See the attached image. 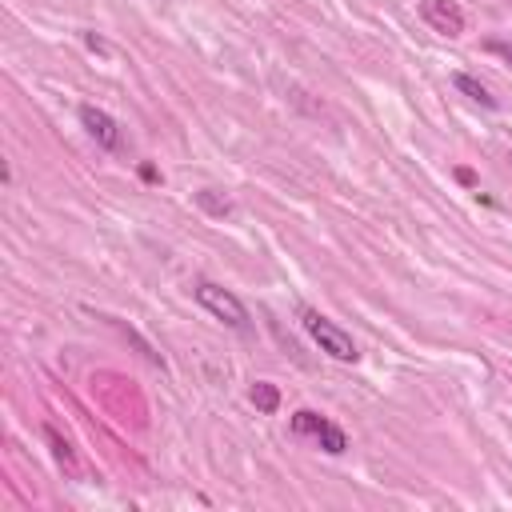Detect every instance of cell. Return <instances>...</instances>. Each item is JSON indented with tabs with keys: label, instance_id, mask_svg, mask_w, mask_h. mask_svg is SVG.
<instances>
[{
	"label": "cell",
	"instance_id": "6da1fadb",
	"mask_svg": "<svg viewBox=\"0 0 512 512\" xmlns=\"http://www.w3.org/2000/svg\"><path fill=\"white\" fill-rule=\"evenodd\" d=\"M300 320H304V332L320 344V352H328L332 360H340V364H356L360 360V352H356V344H352V336L340 328V324H332L328 316H320L316 308H304L300 312Z\"/></svg>",
	"mask_w": 512,
	"mask_h": 512
},
{
	"label": "cell",
	"instance_id": "7a4b0ae2",
	"mask_svg": "<svg viewBox=\"0 0 512 512\" xmlns=\"http://www.w3.org/2000/svg\"><path fill=\"white\" fill-rule=\"evenodd\" d=\"M292 432L300 436V440H312V444H320L328 456H340L344 448H348V436H344V428L340 424H332L328 416H320V412H312V408H300V412H292Z\"/></svg>",
	"mask_w": 512,
	"mask_h": 512
},
{
	"label": "cell",
	"instance_id": "3957f363",
	"mask_svg": "<svg viewBox=\"0 0 512 512\" xmlns=\"http://www.w3.org/2000/svg\"><path fill=\"white\" fill-rule=\"evenodd\" d=\"M196 300H200V308H208L216 320H224L228 328H248V308L240 304V296H232L228 288H220V284H212V280H200L196 288Z\"/></svg>",
	"mask_w": 512,
	"mask_h": 512
},
{
	"label": "cell",
	"instance_id": "277c9868",
	"mask_svg": "<svg viewBox=\"0 0 512 512\" xmlns=\"http://www.w3.org/2000/svg\"><path fill=\"white\" fill-rule=\"evenodd\" d=\"M420 20L432 28V32H440V36H448V40H456V36H464V8L456 4V0H424L420 4Z\"/></svg>",
	"mask_w": 512,
	"mask_h": 512
},
{
	"label": "cell",
	"instance_id": "5b68a950",
	"mask_svg": "<svg viewBox=\"0 0 512 512\" xmlns=\"http://www.w3.org/2000/svg\"><path fill=\"white\" fill-rule=\"evenodd\" d=\"M80 124H84V132H88L100 148H108V152L120 148V124H116L104 108H96V104H80Z\"/></svg>",
	"mask_w": 512,
	"mask_h": 512
},
{
	"label": "cell",
	"instance_id": "8992f818",
	"mask_svg": "<svg viewBox=\"0 0 512 512\" xmlns=\"http://www.w3.org/2000/svg\"><path fill=\"white\" fill-rule=\"evenodd\" d=\"M452 84H456V88H460L468 100H476L480 108H496V96H492V92H488V88H484L476 76H468V72H456V76H452Z\"/></svg>",
	"mask_w": 512,
	"mask_h": 512
},
{
	"label": "cell",
	"instance_id": "52a82bcc",
	"mask_svg": "<svg viewBox=\"0 0 512 512\" xmlns=\"http://www.w3.org/2000/svg\"><path fill=\"white\" fill-rule=\"evenodd\" d=\"M248 396H252V404H256L260 412H276V408H280V392H276V384H268V380H256Z\"/></svg>",
	"mask_w": 512,
	"mask_h": 512
},
{
	"label": "cell",
	"instance_id": "ba28073f",
	"mask_svg": "<svg viewBox=\"0 0 512 512\" xmlns=\"http://www.w3.org/2000/svg\"><path fill=\"white\" fill-rule=\"evenodd\" d=\"M44 436H48V444H52V456L72 472L76 468V456H72V448H68V440H60V432L56 428H44Z\"/></svg>",
	"mask_w": 512,
	"mask_h": 512
},
{
	"label": "cell",
	"instance_id": "9c48e42d",
	"mask_svg": "<svg viewBox=\"0 0 512 512\" xmlns=\"http://www.w3.org/2000/svg\"><path fill=\"white\" fill-rule=\"evenodd\" d=\"M488 52H496V56H504L512 64V44L508 40H488Z\"/></svg>",
	"mask_w": 512,
	"mask_h": 512
}]
</instances>
